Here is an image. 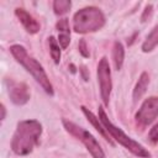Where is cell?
<instances>
[{
  "label": "cell",
  "instance_id": "6da1fadb",
  "mask_svg": "<svg viewBox=\"0 0 158 158\" xmlns=\"http://www.w3.org/2000/svg\"><path fill=\"white\" fill-rule=\"evenodd\" d=\"M42 125L37 120H23L17 123L11 139V149L17 156H26L38 144Z\"/></svg>",
  "mask_w": 158,
  "mask_h": 158
},
{
  "label": "cell",
  "instance_id": "7a4b0ae2",
  "mask_svg": "<svg viewBox=\"0 0 158 158\" xmlns=\"http://www.w3.org/2000/svg\"><path fill=\"white\" fill-rule=\"evenodd\" d=\"M10 52L14 56V58L33 77V79L42 86V89L48 94V95H53V86L49 81L48 75L46 74L43 67L33 58L31 57L26 48L21 44H12L10 47Z\"/></svg>",
  "mask_w": 158,
  "mask_h": 158
},
{
  "label": "cell",
  "instance_id": "3957f363",
  "mask_svg": "<svg viewBox=\"0 0 158 158\" xmlns=\"http://www.w3.org/2000/svg\"><path fill=\"white\" fill-rule=\"evenodd\" d=\"M105 16L99 7L86 6L77 11L73 16V28L77 33H89L102 28Z\"/></svg>",
  "mask_w": 158,
  "mask_h": 158
},
{
  "label": "cell",
  "instance_id": "277c9868",
  "mask_svg": "<svg viewBox=\"0 0 158 158\" xmlns=\"http://www.w3.org/2000/svg\"><path fill=\"white\" fill-rule=\"evenodd\" d=\"M99 118H100V121L102 122V125H104V127L106 128V131L109 132V135H110L112 138H115L121 146H123L126 149H128L131 153H133L135 156H137V157H139V158H149V157H151V153H149L142 144H139L138 142H136L135 139H132V138H131L130 136H127L120 127L115 126V125L109 120V117H107L105 110H104L101 106H99Z\"/></svg>",
  "mask_w": 158,
  "mask_h": 158
},
{
  "label": "cell",
  "instance_id": "5b68a950",
  "mask_svg": "<svg viewBox=\"0 0 158 158\" xmlns=\"http://www.w3.org/2000/svg\"><path fill=\"white\" fill-rule=\"evenodd\" d=\"M63 126L64 128L72 135L74 136L77 139H79L80 142H83V144L86 147V149L89 151V153L93 156V158H105V153L100 146V143L96 141V138L85 128L75 125L72 121L68 120H63Z\"/></svg>",
  "mask_w": 158,
  "mask_h": 158
},
{
  "label": "cell",
  "instance_id": "8992f818",
  "mask_svg": "<svg viewBox=\"0 0 158 158\" xmlns=\"http://www.w3.org/2000/svg\"><path fill=\"white\" fill-rule=\"evenodd\" d=\"M98 81L100 86L101 99L105 105H109L112 83H111V70H110V65L106 57H102L98 64Z\"/></svg>",
  "mask_w": 158,
  "mask_h": 158
},
{
  "label": "cell",
  "instance_id": "52a82bcc",
  "mask_svg": "<svg viewBox=\"0 0 158 158\" xmlns=\"http://www.w3.org/2000/svg\"><path fill=\"white\" fill-rule=\"evenodd\" d=\"M158 116V96H151L146 99L138 111L136 112V121L141 126L151 125Z\"/></svg>",
  "mask_w": 158,
  "mask_h": 158
},
{
  "label": "cell",
  "instance_id": "ba28073f",
  "mask_svg": "<svg viewBox=\"0 0 158 158\" xmlns=\"http://www.w3.org/2000/svg\"><path fill=\"white\" fill-rule=\"evenodd\" d=\"M6 84H7V91H9L10 100L15 105H25L30 100V90L25 83L7 79Z\"/></svg>",
  "mask_w": 158,
  "mask_h": 158
},
{
  "label": "cell",
  "instance_id": "9c48e42d",
  "mask_svg": "<svg viewBox=\"0 0 158 158\" xmlns=\"http://www.w3.org/2000/svg\"><path fill=\"white\" fill-rule=\"evenodd\" d=\"M15 15L17 16L19 21L22 23V26L25 27V30H26L28 33H37V32L40 31V28H41L40 23H38V22L35 20V17H33L32 15H30L26 10L17 7V9L15 10Z\"/></svg>",
  "mask_w": 158,
  "mask_h": 158
},
{
  "label": "cell",
  "instance_id": "30bf717a",
  "mask_svg": "<svg viewBox=\"0 0 158 158\" xmlns=\"http://www.w3.org/2000/svg\"><path fill=\"white\" fill-rule=\"evenodd\" d=\"M80 109H81L83 114L85 115V117L88 118V121L94 126V128H95V130H96V131H98V132H99V133H100V135H101L106 141H109V143H110V144H114V143H112V141H111V138H110L111 136L109 135V132H107V131H106V128L104 127V125H102V122L100 121V118H98V117H96V116H95V115H94L89 109H86L85 106H81Z\"/></svg>",
  "mask_w": 158,
  "mask_h": 158
},
{
  "label": "cell",
  "instance_id": "8fae6325",
  "mask_svg": "<svg viewBox=\"0 0 158 158\" xmlns=\"http://www.w3.org/2000/svg\"><path fill=\"white\" fill-rule=\"evenodd\" d=\"M57 30H58V42L62 49H65L70 42V30H69V22L68 19H60L57 25H56Z\"/></svg>",
  "mask_w": 158,
  "mask_h": 158
},
{
  "label": "cell",
  "instance_id": "7c38bea8",
  "mask_svg": "<svg viewBox=\"0 0 158 158\" xmlns=\"http://www.w3.org/2000/svg\"><path fill=\"white\" fill-rule=\"evenodd\" d=\"M148 84H149V77H148V74H147L146 72H143V73L139 75L138 81L136 83V86H135V89H133V94H132L133 100L141 99V96L146 93Z\"/></svg>",
  "mask_w": 158,
  "mask_h": 158
},
{
  "label": "cell",
  "instance_id": "4fadbf2b",
  "mask_svg": "<svg viewBox=\"0 0 158 158\" xmlns=\"http://www.w3.org/2000/svg\"><path fill=\"white\" fill-rule=\"evenodd\" d=\"M123 59H125V48L121 42L116 41L112 47V60H114V65L117 70H120L122 68Z\"/></svg>",
  "mask_w": 158,
  "mask_h": 158
},
{
  "label": "cell",
  "instance_id": "5bb4252c",
  "mask_svg": "<svg viewBox=\"0 0 158 158\" xmlns=\"http://www.w3.org/2000/svg\"><path fill=\"white\" fill-rule=\"evenodd\" d=\"M158 46V25L151 31V33L146 37L144 42L142 43V51L143 52H151Z\"/></svg>",
  "mask_w": 158,
  "mask_h": 158
},
{
  "label": "cell",
  "instance_id": "9a60e30c",
  "mask_svg": "<svg viewBox=\"0 0 158 158\" xmlns=\"http://www.w3.org/2000/svg\"><path fill=\"white\" fill-rule=\"evenodd\" d=\"M48 42H49L51 56H52L54 63L58 64L59 60H60V48H59V44L57 43V41H56V38H54L53 36H51V37L48 38Z\"/></svg>",
  "mask_w": 158,
  "mask_h": 158
},
{
  "label": "cell",
  "instance_id": "2e32d148",
  "mask_svg": "<svg viewBox=\"0 0 158 158\" xmlns=\"http://www.w3.org/2000/svg\"><path fill=\"white\" fill-rule=\"evenodd\" d=\"M72 6V2L69 0H56L53 2V10L57 15H63L65 14Z\"/></svg>",
  "mask_w": 158,
  "mask_h": 158
},
{
  "label": "cell",
  "instance_id": "e0dca14e",
  "mask_svg": "<svg viewBox=\"0 0 158 158\" xmlns=\"http://www.w3.org/2000/svg\"><path fill=\"white\" fill-rule=\"evenodd\" d=\"M148 139L152 142V143H156L158 141V122L151 128L149 133H148Z\"/></svg>",
  "mask_w": 158,
  "mask_h": 158
},
{
  "label": "cell",
  "instance_id": "ac0fdd59",
  "mask_svg": "<svg viewBox=\"0 0 158 158\" xmlns=\"http://www.w3.org/2000/svg\"><path fill=\"white\" fill-rule=\"evenodd\" d=\"M79 52L81 53L83 57H89V51H88V47H86V42L84 40L79 41Z\"/></svg>",
  "mask_w": 158,
  "mask_h": 158
},
{
  "label": "cell",
  "instance_id": "d6986e66",
  "mask_svg": "<svg viewBox=\"0 0 158 158\" xmlns=\"http://www.w3.org/2000/svg\"><path fill=\"white\" fill-rule=\"evenodd\" d=\"M151 11H152V5H148V6L146 7V11H144L143 16H142V21H146V16H147L148 14H151Z\"/></svg>",
  "mask_w": 158,
  "mask_h": 158
},
{
  "label": "cell",
  "instance_id": "ffe728a7",
  "mask_svg": "<svg viewBox=\"0 0 158 158\" xmlns=\"http://www.w3.org/2000/svg\"><path fill=\"white\" fill-rule=\"evenodd\" d=\"M5 114H6V111H5V106L1 105V120L5 118Z\"/></svg>",
  "mask_w": 158,
  "mask_h": 158
}]
</instances>
